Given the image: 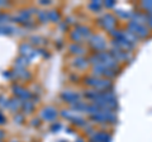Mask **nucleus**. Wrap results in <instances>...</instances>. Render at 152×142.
<instances>
[{
    "mask_svg": "<svg viewBox=\"0 0 152 142\" xmlns=\"http://www.w3.org/2000/svg\"><path fill=\"white\" fill-rule=\"evenodd\" d=\"M0 142H1V141H0Z\"/></svg>",
    "mask_w": 152,
    "mask_h": 142,
    "instance_id": "a211bd4d",
    "label": "nucleus"
},
{
    "mask_svg": "<svg viewBox=\"0 0 152 142\" xmlns=\"http://www.w3.org/2000/svg\"><path fill=\"white\" fill-rule=\"evenodd\" d=\"M147 24H148V27L152 29V17H148V20H147Z\"/></svg>",
    "mask_w": 152,
    "mask_h": 142,
    "instance_id": "dca6fc26",
    "label": "nucleus"
},
{
    "mask_svg": "<svg viewBox=\"0 0 152 142\" xmlns=\"http://www.w3.org/2000/svg\"><path fill=\"white\" fill-rule=\"evenodd\" d=\"M5 122H7V119H5V117H4L1 113H0V124H5Z\"/></svg>",
    "mask_w": 152,
    "mask_h": 142,
    "instance_id": "2eb2a0df",
    "label": "nucleus"
},
{
    "mask_svg": "<svg viewBox=\"0 0 152 142\" xmlns=\"http://www.w3.org/2000/svg\"><path fill=\"white\" fill-rule=\"evenodd\" d=\"M42 119L45 121H52L55 119V118L57 117V111L55 109V108L52 107H46L43 111H42Z\"/></svg>",
    "mask_w": 152,
    "mask_h": 142,
    "instance_id": "20e7f679",
    "label": "nucleus"
},
{
    "mask_svg": "<svg viewBox=\"0 0 152 142\" xmlns=\"http://www.w3.org/2000/svg\"><path fill=\"white\" fill-rule=\"evenodd\" d=\"M32 124H33V126H39V121H38V119H37V121L33 119V121H32Z\"/></svg>",
    "mask_w": 152,
    "mask_h": 142,
    "instance_id": "f3484780",
    "label": "nucleus"
},
{
    "mask_svg": "<svg viewBox=\"0 0 152 142\" xmlns=\"http://www.w3.org/2000/svg\"><path fill=\"white\" fill-rule=\"evenodd\" d=\"M127 27H128V31L132 32L133 34H136L137 37H138V40H143V38H146V37L148 36L150 29L146 26L137 24V23L129 20V22H128V26Z\"/></svg>",
    "mask_w": 152,
    "mask_h": 142,
    "instance_id": "f257e3e1",
    "label": "nucleus"
},
{
    "mask_svg": "<svg viewBox=\"0 0 152 142\" xmlns=\"http://www.w3.org/2000/svg\"><path fill=\"white\" fill-rule=\"evenodd\" d=\"M88 62L89 61L88 60H85V59H83V57H77L75 60V65L76 66H79L80 69H85L88 66Z\"/></svg>",
    "mask_w": 152,
    "mask_h": 142,
    "instance_id": "423d86ee",
    "label": "nucleus"
},
{
    "mask_svg": "<svg viewBox=\"0 0 152 142\" xmlns=\"http://www.w3.org/2000/svg\"><path fill=\"white\" fill-rule=\"evenodd\" d=\"M102 7H103V3H100V1H91L89 4V8L94 12H99L102 9Z\"/></svg>",
    "mask_w": 152,
    "mask_h": 142,
    "instance_id": "6e6552de",
    "label": "nucleus"
},
{
    "mask_svg": "<svg viewBox=\"0 0 152 142\" xmlns=\"http://www.w3.org/2000/svg\"><path fill=\"white\" fill-rule=\"evenodd\" d=\"M103 5L107 7V8H113L114 5H115V3H114V1H105V3L103 4Z\"/></svg>",
    "mask_w": 152,
    "mask_h": 142,
    "instance_id": "4468645a",
    "label": "nucleus"
},
{
    "mask_svg": "<svg viewBox=\"0 0 152 142\" xmlns=\"http://www.w3.org/2000/svg\"><path fill=\"white\" fill-rule=\"evenodd\" d=\"M48 17H50V19H51V20H53L55 23L60 20V15H58V13H56V10H51V12H48Z\"/></svg>",
    "mask_w": 152,
    "mask_h": 142,
    "instance_id": "9d476101",
    "label": "nucleus"
},
{
    "mask_svg": "<svg viewBox=\"0 0 152 142\" xmlns=\"http://www.w3.org/2000/svg\"><path fill=\"white\" fill-rule=\"evenodd\" d=\"M61 97H62L64 100H66L67 103L70 104H74L76 103V100L79 99V95L76 93H72V91H64L62 94H61Z\"/></svg>",
    "mask_w": 152,
    "mask_h": 142,
    "instance_id": "39448f33",
    "label": "nucleus"
},
{
    "mask_svg": "<svg viewBox=\"0 0 152 142\" xmlns=\"http://www.w3.org/2000/svg\"><path fill=\"white\" fill-rule=\"evenodd\" d=\"M99 22H100V24L109 32H113L114 28H115V24H117L115 18H114L112 14H105L102 19H99Z\"/></svg>",
    "mask_w": 152,
    "mask_h": 142,
    "instance_id": "f03ea898",
    "label": "nucleus"
},
{
    "mask_svg": "<svg viewBox=\"0 0 152 142\" xmlns=\"http://www.w3.org/2000/svg\"><path fill=\"white\" fill-rule=\"evenodd\" d=\"M70 51L72 52V53H75V55H83L85 50L83 48V47L74 45V46H71V47H70Z\"/></svg>",
    "mask_w": 152,
    "mask_h": 142,
    "instance_id": "1a4fd4ad",
    "label": "nucleus"
},
{
    "mask_svg": "<svg viewBox=\"0 0 152 142\" xmlns=\"http://www.w3.org/2000/svg\"><path fill=\"white\" fill-rule=\"evenodd\" d=\"M38 17H39L41 23H47L46 20H47V19H50L48 13H46V12H41V13H38Z\"/></svg>",
    "mask_w": 152,
    "mask_h": 142,
    "instance_id": "9b49d317",
    "label": "nucleus"
},
{
    "mask_svg": "<svg viewBox=\"0 0 152 142\" xmlns=\"http://www.w3.org/2000/svg\"><path fill=\"white\" fill-rule=\"evenodd\" d=\"M71 37H72V40H74L75 42H80V41L83 40V36L80 34L77 31H74V32H72V34H71Z\"/></svg>",
    "mask_w": 152,
    "mask_h": 142,
    "instance_id": "ddd939ff",
    "label": "nucleus"
},
{
    "mask_svg": "<svg viewBox=\"0 0 152 142\" xmlns=\"http://www.w3.org/2000/svg\"><path fill=\"white\" fill-rule=\"evenodd\" d=\"M76 31H77L83 37L90 34V29H89L88 27H85V26H77V27H76Z\"/></svg>",
    "mask_w": 152,
    "mask_h": 142,
    "instance_id": "0eeeda50",
    "label": "nucleus"
},
{
    "mask_svg": "<svg viewBox=\"0 0 152 142\" xmlns=\"http://www.w3.org/2000/svg\"><path fill=\"white\" fill-rule=\"evenodd\" d=\"M141 7L145 9V12H150L152 10V1H143L141 4Z\"/></svg>",
    "mask_w": 152,
    "mask_h": 142,
    "instance_id": "f8f14e48",
    "label": "nucleus"
},
{
    "mask_svg": "<svg viewBox=\"0 0 152 142\" xmlns=\"http://www.w3.org/2000/svg\"><path fill=\"white\" fill-rule=\"evenodd\" d=\"M90 43L93 45L94 47V50L95 51H98V52H103V50L105 48V41H104L100 36H93V38H91V42Z\"/></svg>",
    "mask_w": 152,
    "mask_h": 142,
    "instance_id": "7ed1b4c3",
    "label": "nucleus"
}]
</instances>
